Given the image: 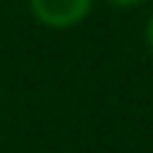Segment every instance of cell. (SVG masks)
<instances>
[{
    "label": "cell",
    "mask_w": 153,
    "mask_h": 153,
    "mask_svg": "<svg viewBox=\"0 0 153 153\" xmlns=\"http://www.w3.org/2000/svg\"><path fill=\"white\" fill-rule=\"evenodd\" d=\"M145 40H148V45L153 48V14H150V20H148V26H145Z\"/></svg>",
    "instance_id": "obj_3"
},
{
    "label": "cell",
    "mask_w": 153,
    "mask_h": 153,
    "mask_svg": "<svg viewBox=\"0 0 153 153\" xmlns=\"http://www.w3.org/2000/svg\"><path fill=\"white\" fill-rule=\"evenodd\" d=\"M111 6H116V9H131V6H139L145 3V0H108Z\"/></svg>",
    "instance_id": "obj_2"
},
{
    "label": "cell",
    "mask_w": 153,
    "mask_h": 153,
    "mask_svg": "<svg viewBox=\"0 0 153 153\" xmlns=\"http://www.w3.org/2000/svg\"><path fill=\"white\" fill-rule=\"evenodd\" d=\"M94 0H28V9L48 28H71L82 23Z\"/></svg>",
    "instance_id": "obj_1"
}]
</instances>
